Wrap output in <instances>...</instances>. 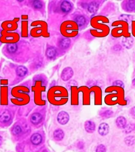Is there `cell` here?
I'll list each match as a JSON object with an SVG mask.
<instances>
[{
  "mask_svg": "<svg viewBox=\"0 0 135 152\" xmlns=\"http://www.w3.org/2000/svg\"><path fill=\"white\" fill-rule=\"evenodd\" d=\"M12 120V114L11 111L7 109L0 110V127H7L11 124Z\"/></svg>",
  "mask_w": 135,
  "mask_h": 152,
  "instance_id": "cell-12",
  "label": "cell"
},
{
  "mask_svg": "<svg viewBox=\"0 0 135 152\" xmlns=\"http://www.w3.org/2000/svg\"><path fill=\"white\" fill-rule=\"evenodd\" d=\"M105 1H92L88 3L87 9L91 14H96L100 8V6Z\"/></svg>",
  "mask_w": 135,
  "mask_h": 152,
  "instance_id": "cell-16",
  "label": "cell"
},
{
  "mask_svg": "<svg viewBox=\"0 0 135 152\" xmlns=\"http://www.w3.org/2000/svg\"><path fill=\"white\" fill-rule=\"evenodd\" d=\"M112 27H116L112 30L111 34L114 38L130 37L131 34L129 33V26L126 22L118 20L112 23Z\"/></svg>",
  "mask_w": 135,
  "mask_h": 152,
  "instance_id": "cell-6",
  "label": "cell"
},
{
  "mask_svg": "<svg viewBox=\"0 0 135 152\" xmlns=\"http://www.w3.org/2000/svg\"><path fill=\"white\" fill-rule=\"evenodd\" d=\"M75 22L79 28L84 27L87 23V20L85 16L82 15L77 16L75 19Z\"/></svg>",
  "mask_w": 135,
  "mask_h": 152,
  "instance_id": "cell-30",
  "label": "cell"
},
{
  "mask_svg": "<svg viewBox=\"0 0 135 152\" xmlns=\"http://www.w3.org/2000/svg\"><path fill=\"white\" fill-rule=\"evenodd\" d=\"M123 143L128 147H132L135 145V136L134 135H127L123 139Z\"/></svg>",
  "mask_w": 135,
  "mask_h": 152,
  "instance_id": "cell-26",
  "label": "cell"
},
{
  "mask_svg": "<svg viewBox=\"0 0 135 152\" xmlns=\"http://www.w3.org/2000/svg\"><path fill=\"white\" fill-rule=\"evenodd\" d=\"M78 89L80 92L83 93L84 104L85 102H88L87 99L88 98H89V95L90 93L89 88L87 86H81L78 88Z\"/></svg>",
  "mask_w": 135,
  "mask_h": 152,
  "instance_id": "cell-29",
  "label": "cell"
},
{
  "mask_svg": "<svg viewBox=\"0 0 135 152\" xmlns=\"http://www.w3.org/2000/svg\"><path fill=\"white\" fill-rule=\"evenodd\" d=\"M19 20V18H15L13 21H6L3 22L1 27L3 30L8 32L17 30L18 28L17 22Z\"/></svg>",
  "mask_w": 135,
  "mask_h": 152,
  "instance_id": "cell-13",
  "label": "cell"
},
{
  "mask_svg": "<svg viewBox=\"0 0 135 152\" xmlns=\"http://www.w3.org/2000/svg\"><path fill=\"white\" fill-rule=\"evenodd\" d=\"M109 22L108 18L103 15H97L92 18L90 21L91 27L99 31L97 32L94 29H91L90 31L91 36L96 38H103L108 36L110 28L105 23Z\"/></svg>",
  "mask_w": 135,
  "mask_h": 152,
  "instance_id": "cell-3",
  "label": "cell"
},
{
  "mask_svg": "<svg viewBox=\"0 0 135 152\" xmlns=\"http://www.w3.org/2000/svg\"><path fill=\"white\" fill-rule=\"evenodd\" d=\"M110 131V125L106 122H101L98 127L97 132L101 137H105L109 134Z\"/></svg>",
  "mask_w": 135,
  "mask_h": 152,
  "instance_id": "cell-17",
  "label": "cell"
},
{
  "mask_svg": "<svg viewBox=\"0 0 135 152\" xmlns=\"http://www.w3.org/2000/svg\"><path fill=\"white\" fill-rule=\"evenodd\" d=\"M0 41L4 43H16L20 40V36L17 33L10 32L3 30L1 33Z\"/></svg>",
  "mask_w": 135,
  "mask_h": 152,
  "instance_id": "cell-10",
  "label": "cell"
},
{
  "mask_svg": "<svg viewBox=\"0 0 135 152\" xmlns=\"http://www.w3.org/2000/svg\"><path fill=\"white\" fill-rule=\"evenodd\" d=\"M71 104L76 105L78 103L79 90L77 86L71 87Z\"/></svg>",
  "mask_w": 135,
  "mask_h": 152,
  "instance_id": "cell-24",
  "label": "cell"
},
{
  "mask_svg": "<svg viewBox=\"0 0 135 152\" xmlns=\"http://www.w3.org/2000/svg\"><path fill=\"white\" fill-rule=\"evenodd\" d=\"M43 120V115L40 112L35 111L31 114V115L30 116L29 123L32 127H33L35 129H38L41 127V126L42 125Z\"/></svg>",
  "mask_w": 135,
  "mask_h": 152,
  "instance_id": "cell-11",
  "label": "cell"
},
{
  "mask_svg": "<svg viewBox=\"0 0 135 152\" xmlns=\"http://www.w3.org/2000/svg\"><path fill=\"white\" fill-rule=\"evenodd\" d=\"M57 54V51L55 48L50 47L48 48L46 51V56L49 59H53Z\"/></svg>",
  "mask_w": 135,
  "mask_h": 152,
  "instance_id": "cell-32",
  "label": "cell"
},
{
  "mask_svg": "<svg viewBox=\"0 0 135 152\" xmlns=\"http://www.w3.org/2000/svg\"><path fill=\"white\" fill-rule=\"evenodd\" d=\"M33 7L34 8V9L38 10V9H40L42 8V3L41 1H35L33 2Z\"/></svg>",
  "mask_w": 135,
  "mask_h": 152,
  "instance_id": "cell-40",
  "label": "cell"
},
{
  "mask_svg": "<svg viewBox=\"0 0 135 152\" xmlns=\"http://www.w3.org/2000/svg\"><path fill=\"white\" fill-rule=\"evenodd\" d=\"M6 49L9 53H14L18 49V45L16 43H10L6 45Z\"/></svg>",
  "mask_w": 135,
  "mask_h": 152,
  "instance_id": "cell-37",
  "label": "cell"
},
{
  "mask_svg": "<svg viewBox=\"0 0 135 152\" xmlns=\"http://www.w3.org/2000/svg\"><path fill=\"white\" fill-rule=\"evenodd\" d=\"M29 89L25 86H17L12 88L11 95L13 98H11V101L13 104L22 106L28 104L30 101V97L28 93Z\"/></svg>",
  "mask_w": 135,
  "mask_h": 152,
  "instance_id": "cell-5",
  "label": "cell"
},
{
  "mask_svg": "<svg viewBox=\"0 0 135 152\" xmlns=\"http://www.w3.org/2000/svg\"><path fill=\"white\" fill-rule=\"evenodd\" d=\"M31 27H37L31 31V35L33 37L43 36L47 38L50 34L48 32L47 23L43 21H34L31 23Z\"/></svg>",
  "mask_w": 135,
  "mask_h": 152,
  "instance_id": "cell-8",
  "label": "cell"
},
{
  "mask_svg": "<svg viewBox=\"0 0 135 152\" xmlns=\"http://www.w3.org/2000/svg\"><path fill=\"white\" fill-rule=\"evenodd\" d=\"M45 142V134L43 130H38L37 131H33L27 140L18 143L17 147L19 150L28 147V151L30 152H34L40 149L43 146ZM18 150V151H19Z\"/></svg>",
  "mask_w": 135,
  "mask_h": 152,
  "instance_id": "cell-2",
  "label": "cell"
},
{
  "mask_svg": "<svg viewBox=\"0 0 135 152\" xmlns=\"http://www.w3.org/2000/svg\"><path fill=\"white\" fill-rule=\"evenodd\" d=\"M68 86H70V87H71L73 86H77V83H76V81L74 80H71L70 81V83H69L68 84Z\"/></svg>",
  "mask_w": 135,
  "mask_h": 152,
  "instance_id": "cell-44",
  "label": "cell"
},
{
  "mask_svg": "<svg viewBox=\"0 0 135 152\" xmlns=\"http://www.w3.org/2000/svg\"><path fill=\"white\" fill-rule=\"evenodd\" d=\"M45 90V87L42 85L40 81H37L35 85L32 87V91L34 93V101L37 105L43 106L45 105V101L42 98V93Z\"/></svg>",
  "mask_w": 135,
  "mask_h": 152,
  "instance_id": "cell-9",
  "label": "cell"
},
{
  "mask_svg": "<svg viewBox=\"0 0 135 152\" xmlns=\"http://www.w3.org/2000/svg\"><path fill=\"white\" fill-rule=\"evenodd\" d=\"M112 86L119 87L121 88H123V89L125 88V84L123 81L121 80H116L112 82Z\"/></svg>",
  "mask_w": 135,
  "mask_h": 152,
  "instance_id": "cell-39",
  "label": "cell"
},
{
  "mask_svg": "<svg viewBox=\"0 0 135 152\" xmlns=\"http://www.w3.org/2000/svg\"><path fill=\"white\" fill-rule=\"evenodd\" d=\"M118 20L126 22L128 24H132V22L134 20V16L129 14H121L118 18Z\"/></svg>",
  "mask_w": 135,
  "mask_h": 152,
  "instance_id": "cell-28",
  "label": "cell"
},
{
  "mask_svg": "<svg viewBox=\"0 0 135 152\" xmlns=\"http://www.w3.org/2000/svg\"><path fill=\"white\" fill-rule=\"evenodd\" d=\"M121 8L127 13H135V0H125L121 3Z\"/></svg>",
  "mask_w": 135,
  "mask_h": 152,
  "instance_id": "cell-15",
  "label": "cell"
},
{
  "mask_svg": "<svg viewBox=\"0 0 135 152\" xmlns=\"http://www.w3.org/2000/svg\"><path fill=\"white\" fill-rule=\"evenodd\" d=\"M47 98L51 104L54 106H62L67 103L69 94L65 87L54 86L48 90Z\"/></svg>",
  "mask_w": 135,
  "mask_h": 152,
  "instance_id": "cell-4",
  "label": "cell"
},
{
  "mask_svg": "<svg viewBox=\"0 0 135 152\" xmlns=\"http://www.w3.org/2000/svg\"><path fill=\"white\" fill-rule=\"evenodd\" d=\"M115 125L118 129L123 130L128 124V120L124 116L120 115L118 116L115 121Z\"/></svg>",
  "mask_w": 135,
  "mask_h": 152,
  "instance_id": "cell-21",
  "label": "cell"
},
{
  "mask_svg": "<svg viewBox=\"0 0 135 152\" xmlns=\"http://www.w3.org/2000/svg\"><path fill=\"white\" fill-rule=\"evenodd\" d=\"M28 23L27 21H23L22 22V36L27 37L28 36Z\"/></svg>",
  "mask_w": 135,
  "mask_h": 152,
  "instance_id": "cell-36",
  "label": "cell"
},
{
  "mask_svg": "<svg viewBox=\"0 0 135 152\" xmlns=\"http://www.w3.org/2000/svg\"><path fill=\"white\" fill-rule=\"evenodd\" d=\"M8 83V81L6 80H2L1 81V84H3V85H6Z\"/></svg>",
  "mask_w": 135,
  "mask_h": 152,
  "instance_id": "cell-45",
  "label": "cell"
},
{
  "mask_svg": "<svg viewBox=\"0 0 135 152\" xmlns=\"http://www.w3.org/2000/svg\"><path fill=\"white\" fill-rule=\"evenodd\" d=\"M90 92H93L94 93L95 96V99H96V102H97V100H99V98L101 97L102 95V90L100 87L98 86H94L91 87L90 88Z\"/></svg>",
  "mask_w": 135,
  "mask_h": 152,
  "instance_id": "cell-27",
  "label": "cell"
},
{
  "mask_svg": "<svg viewBox=\"0 0 135 152\" xmlns=\"http://www.w3.org/2000/svg\"><path fill=\"white\" fill-rule=\"evenodd\" d=\"M70 120V116L67 112L65 111H60L57 116V121L59 124L65 125L67 124Z\"/></svg>",
  "mask_w": 135,
  "mask_h": 152,
  "instance_id": "cell-20",
  "label": "cell"
},
{
  "mask_svg": "<svg viewBox=\"0 0 135 152\" xmlns=\"http://www.w3.org/2000/svg\"><path fill=\"white\" fill-rule=\"evenodd\" d=\"M28 72V71L27 68L23 66H18L16 70L17 74L20 77H23L24 76H25L27 75Z\"/></svg>",
  "mask_w": 135,
  "mask_h": 152,
  "instance_id": "cell-34",
  "label": "cell"
},
{
  "mask_svg": "<svg viewBox=\"0 0 135 152\" xmlns=\"http://www.w3.org/2000/svg\"><path fill=\"white\" fill-rule=\"evenodd\" d=\"M134 43V39L132 36L123 37L121 40L122 46L127 49H130L132 48Z\"/></svg>",
  "mask_w": 135,
  "mask_h": 152,
  "instance_id": "cell-25",
  "label": "cell"
},
{
  "mask_svg": "<svg viewBox=\"0 0 135 152\" xmlns=\"http://www.w3.org/2000/svg\"><path fill=\"white\" fill-rule=\"evenodd\" d=\"M107 152V146L103 144H99L96 147L94 152Z\"/></svg>",
  "mask_w": 135,
  "mask_h": 152,
  "instance_id": "cell-38",
  "label": "cell"
},
{
  "mask_svg": "<svg viewBox=\"0 0 135 152\" xmlns=\"http://www.w3.org/2000/svg\"><path fill=\"white\" fill-rule=\"evenodd\" d=\"M71 40L69 38H63L59 42V46L62 49H67L70 45Z\"/></svg>",
  "mask_w": 135,
  "mask_h": 152,
  "instance_id": "cell-35",
  "label": "cell"
},
{
  "mask_svg": "<svg viewBox=\"0 0 135 152\" xmlns=\"http://www.w3.org/2000/svg\"><path fill=\"white\" fill-rule=\"evenodd\" d=\"M132 86L133 87H135V77L133 79L132 81Z\"/></svg>",
  "mask_w": 135,
  "mask_h": 152,
  "instance_id": "cell-46",
  "label": "cell"
},
{
  "mask_svg": "<svg viewBox=\"0 0 135 152\" xmlns=\"http://www.w3.org/2000/svg\"><path fill=\"white\" fill-rule=\"evenodd\" d=\"M52 140L56 143L61 142L65 138V133L61 128H56L52 132Z\"/></svg>",
  "mask_w": 135,
  "mask_h": 152,
  "instance_id": "cell-14",
  "label": "cell"
},
{
  "mask_svg": "<svg viewBox=\"0 0 135 152\" xmlns=\"http://www.w3.org/2000/svg\"><path fill=\"white\" fill-rule=\"evenodd\" d=\"M84 129L88 134H93L96 131L97 125L94 121L92 120H87L84 123Z\"/></svg>",
  "mask_w": 135,
  "mask_h": 152,
  "instance_id": "cell-19",
  "label": "cell"
},
{
  "mask_svg": "<svg viewBox=\"0 0 135 152\" xmlns=\"http://www.w3.org/2000/svg\"><path fill=\"white\" fill-rule=\"evenodd\" d=\"M115 113L108 108H103L98 112V115L101 118L103 119H108L114 116Z\"/></svg>",
  "mask_w": 135,
  "mask_h": 152,
  "instance_id": "cell-18",
  "label": "cell"
},
{
  "mask_svg": "<svg viewBox=\"0 0 135 152\" xmlns=\"http://www.w3.org/2000/svg\"><path fill=\"white\" fill-rule=\"evenodd\" d=\"M123 131V133L126 135H129L133 131H135V122H128Z\"/></svg>",
  "mask_w": 135,
  "mask_h": 152,
  "instance_id": "cell-31",
  "label": "cell"
},
{
  "mask_svg": "<svg viewBox=\"0 0 135 152\" xmlns=\"http://www.w3.org/2000/svg\"><path fill=\"white\" fill-rule=\"evenodd\" d=\"M78 31L79 27L75 21H65L60 27L61 33L67 38L76 36L78 33Z\"/></svg>",
  "mask_w": 135,
  "mask_h": 152,
  "instance_id": "cell-7",
  "label": "cell"
},
{
  "mask_svg": "<svg viewBox=\"0 0 135 152\" xmlns=\"http://www.w3.org/2000/svg\"><path fill=\"white\" fill-rule=\"evenodd\" d=\"M61 9L64 13H68L72 9V5L70 2L65 1L61 4Z\"/></svg>",
  "mask_w": 135,
  "mask_h": 152,
  "instance_id": "cell-33",
  "label": "cell"
},
{
  "mask_svg": "<svg viewBox=\"0 0 135 152\" xmlns=\"http://www.w3.org/2000/svg\"><path fill=\"white\" fill-rule=\"evenodd\" d=\"M9 131L12 142L18 144L27 140L33 131L29 122L25 120H20L15 122Z\"/></svg>",
  "mask_w": 135,
  "mask_h": 152,
  "instance_id": "cell-1",
  "label": "cell"
},
{
  "mask_svg": "<svg viewBox=\"0 0 135 152\" xmlns=\"http://www.w3.org/2000/svg\"><path fill=\"white\" fill-rule=\"evenodd\" d=\"M123 49V47L122 45H121L119 44H117V45H114L112 47V50L114 51H115L116 52H118V51H121Z\"/></svg>",
  "mask_w": 135,
  "mask_h": 152,
  "instance_id": "cell-42",
  "label": "cell"
},
{
  "mask_svg": "<svg viewBox=\"0 0 135 152\" xmlns=\"http://www.w3.org/2000/svg\"><path fill=\"white\" fill-rule=\"evenodd\" d=\"M132 33L134 37H135V21L134 20L132 22Z\"/></svg>",
  "mask_w": 135,
  "mask_h": 152,
  "instance_id": "cell-43",
  "label": "cell"
},
{
  "mask_svg": "<svg viewBox=\"0 0 135 152\" xmlns=\"http://www.w3.org/2000/svg\"></svg>",
  "mask_w": 135,
  "mask_h": 152,
  "instance_id": "cell-47",
  "label": "cell"
},
{
  "mask_svg": "<svg viewBox=\"0 0 135 152\" xmlns=\"http://www.w3.org/2000/svg\"><path fill=\"white\" fill-rule=\"evenodd\" d=\"M128 113L129 116L132 119L135 120V106H132V107L129 109Z\"/></svg>",
  "mask_w": 135,
  "mask_h": 152,
  "instance_id": "cell-41",
  "label": "cell"
},
{
  "mask_svg": "<svg viewBox=\"0 0 135 152\" xmlns=\"http://www.w3.org/2000/svg\"><path fill=\"white\" fill-rule=\"evenodd\" d=\"M8 105V88L7 87L1 88V105L7 106Z\"/></svg>",
  "mask_w": 135,
  "mask_h": 152,
  "instance_id": "cell-22",
  "label": "cell"
},
{
  "mask_svg": "<svg viewBox=\"0 0 135 152\" xmlns=\"http://www.w3.org/2000/svg\"><path fill=\"white\" fill-rule=\"evenodd\" d=\"M74 75V71L71 67L65 68L61 72V77L64 81L69 80Z\"/></svg>",
  "mask_w": 135,
  "mask_h": 152,
  "instance_id": "cell-23",
  "label": "cell"
}]
</instances>
